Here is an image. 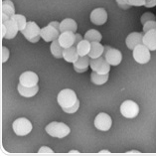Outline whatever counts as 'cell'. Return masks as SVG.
Listing matches in <instances>:
<instances>
[{
    "instance_id": "1",
    "label": "cell",
    "mask_w": 156,
    "mask_h": 156,
    "mask_svg": "<svg viewBox=\"0 0 156 156\" xmlns=\"http://www.w3.org/2000/svg\"><path fill=\"white\" fill-rule=\"evenodd\" d=\"M57 101L67 113H75L80 108V101L78 100L77 94L70 89L61 90L57 97Z\"/></svg>"
},
{
    "instance_id": "2",
    "label": "cell",
    "mask_w": 156,
    "mask_h": 156,
    "mask_svg": "<svg viewBox=\"0 0 156 156\" xmlns=\"http://www.w3.org/2000/svg\"><path fill=\"white\" fill-rule=\"evenodd\" d=\"M46 132L56 138H64L70 134L71 129L66 123L53 121L46 126Z\"/></svg>"
},
{
    "instance_id": "3",
    "label": "cell",
    "mask_w": 156,
    "mask_h": 156,
    "mask_svg": "<svg viewBox=\"0 0 156 156\" xmlns=\"http://www.w3.org/2000/svg\"><path fill=\"white\" fill-rule=\"evenodd\" d=\"M60 34V23L57 21H53L48 26L41 29V37L46 42H53L58 39Z\"/></svg>"
},
{
    "instance_id": "4",
    "label": "cell",
    "mask_w": 156,
    "mask_h": 156,
    "mask_svg": "<svg viewBox=\"0 0 156 156\" xmlns=\"http://www.w3.org/2000/svg\"><path fill=\"white\" fill-rule=\"evenodd\" d=\"M21 33L23 36L31 43H37L41 38V29L35 22L29 21L27 22L26 27L22 30Z\"/></svg>"
},
{
    "instance_id": "5",
    "label": "cell",
    "mask_w": 156,
    "mask_h": 156,
    "mask_svg": "<svg viewBox=\"0 0 156 156\" xmlns=\"http://www.w3.org/2000/svg\"><path fill=\"white\" fill-rule=\"evenodd\" d=\"M32 123L30 122V120L25 119V117L17 119L13 122V130L19 136H25L29 134L32 131Z\"/></svg>"
},
{
    "instance_id": "6",
    "label": "cell",
    "mask_w": 156,
    "mask_h": 156,
    "mask_svg": "<svg viewBox=\"0 0 156 156\" xmlns=\"http://www.w3.org/2000/svg\"><path fill=\"white\" fill-rule=\"evenodd\" d=\"M120 112L126 119H134L139 113V106L133 101H125L120 105Z\"/></svg>"
},
{
    "instance_id": "7",
    "label": "cell",
    "mask_w": 156,
    "mask_h": 156,
    "mask_svg": "<svg viewBox=\"0 0 156 156\" xmlns=\"http://www.w3.org/2000/svg\"><path fill=\"white\" fill-rule=\"evenodd\" d=\"M133 58L139 64H147L151 59L150 50L144 44H140L133 49Z\"/></svg>"
},
{
    "instance_id": "8",
    "label": "cell",
    "mask_w": 156,
    "mask_h": 156,
    "mask_svg": "<svg viewBox=\"0 0 156 156\" xmlns=\"http://www.w3.org/2000/svg\"><path fill=\"white\" fill-rule=\"evenodd\" d=\"M90 67L94 72H97L98 74H108L110 71V65L108 61L105 60L104 56L97 59H90Z\"/></svg>"
},
{
    "instance_id": "9",
    "label": "cell",
    "mask_w": 156,
    "mask_h": 156,
    "mask_svg": "<svg viewBox=\"0 0 156 156\" xmlns=\"http://www.w3.org/2000/svg\"><path fill=\"white\" fill-rule=\"evenodd\" d=\"M104 57L109 63L110 66H119V65L121 63V60H122L121 52L117 50V49L112 48L109 46L105 47Z\"/></svg>"
},
{
    "instance_id": "10",
    "label": "cell",
    "mask_w": 156,
    "mask_h": 156,
    "mask_svg": "<svg viewBox=\"0 0 156 156\" xmlns=\"http://www.w3.org/2000/svg\"><path fill=\"white\" fill-rule=\"evenodd\" d=\"M112 119L108 113L101 112L94 119V126L101 131H108L112 127Z\"/></svg>"
},
{
    "instance_id": "11",
    "label": "cell",
    "mask_w": 156,
    "mask_h": 156,
    "mask_svg": "<svg viewBox=\"0 0 156 156\" xmlns=\"http://www.w3.org/2000/svg\"><path fill=\"white\" fill-rule=\"evenodd\" d=\"M38 81H39L38 76L34 73V72H30V71L24 72V73L20 76V78H19V83L27 87H33L37 86Z\"/></svg>"
},
{
    "instance_id": "12",
    "label": "cell",
    "mask_w": 156,
    "mask_h": 156,
    "mask_svg": "<svg viewBox=\"0 0 156 156\" xmlns=\"http://www.w3.org/2000/svg\"><path fill=\"white\" fill-rule=\"evenodd\" d=\"M58 40L60 42L61 46H62L64 49L70 48L72 46H74L76 43V34L73 31L61 32Z\"/></svg>"
},
{
    "instance_id": "13",
    "label": "cell",
    "mask_w": 156,
    "mask_h": 156,
    "mask_svg": "<svg viewBox=\"0 0 156 156\" xmlns=\"http://www.w3.org/2000/svg\"><path fill=\"white\" fill-rule=\"evenodd\" d=\"M108 20V13L104 8H97L90 13V21L96 25H104Z\"/></svg>"
},
{
    "instance_id": "14",
    "label": "cell",
    "mask_w": 156,
    "mask_h": 156,
    "mask_svg": "<svg viewBox=\"0 0 156 156\" xmlns=\"http://www.w3.org/2000/svg\"><path fill=\"white\" fill-rule=\"evenodd\" d=\"M143 33H139V32H133L130 33L129 35L126 37V46L129 50H132L134 49L136 46H138L140 44H143Z\"/></svg>"
},
{
    "instance_id": "15",
    "label": "cell",
    "mask_w": 156,
    "mask_h": 156,
    "mask_svg": "<svg viewBox=\"0 0 156 156\" xmlns=\"http://www.w3.org/2000/svg\"><path fill=\"white\" fill-rule=\"evenodd\" d=\"M143 44L150 51H156V30H150L143 35Z\"/></svg>"
},
{
    "instance_id": "16",
    "label": "cell",
    "mask_w": 156,
    "mask_h": 156,
    "mask_svg": "<svg viewBox=\"0 0 156 156\" xmlns=\"http://www.w3.org/2000/svg\"><path fill=\"white\" fill-rule=\"evenodd\" d=\"M90 58L87 56H81L78 59L77 62L74 63V69L78 73H85L89 69V66L90 64Z\"/></svg>"
},
{
    "instance_id": "17",
    "label": "cell",
    "mask_w": 156,
    "mask_h": 156,
    "mask_svg": "<svg viewBox=\"0 0 156 156\" xmlns=\"http://www.w3.org/2000/svg\"><path fill=\"white\" fill-rule=\"evenodd\" d=\"M63 58L69 63H75L77 62L78 59L80 58V56L78 54V51H77V47L75 46H72L70 48H66L64 49L63 51Z\"/></svg>"
},
{
    "instance_id": "18",
    "label": "cell",
    "mask_w": 156,
    "mask_h": 156,
    "mask_svg": "<svg viewBox=\"0 0 156 156\" xmlns=\"http://www.w3.org/2000/svg\"><path fill=\"white\" fill-rule=\"evenodd\" d=\"M1 23H4L6 26V36H5L6 39H13V38H15L19 29L18 26L12 19H9V20H7L5 22H1Z\"/></svg>"
},
{
    "instance_id": "19",
    "label": "cell",
    "mask_w": 156,
    "mask_h": 156,
    "mask_svg": "<svg viewBox=\"0 0 156 156\" xmlns=\"http://www.w3.org/2000/svg\"><path fill=\"white\" fill-rule=\"evenodd\" d=\"M105 53V46L100 43V42H92V47L89 53V57L90 59H97L104 56Z\"/></svg>"
},
{
    "instance_id": "20",
    "label": "cell",
    "mask_w": 156,
    "mask_h": 156,
    "mask_svg": "<svg viewBox=\"0 0 156 156\" xmlns=\"http://www.w3.org/2000/svg\"><path fill=\"white\" fill-rule=\"evenodd\" d=\"M78 29V24L76 23V21L74 19L71 18H67L64 19V20L60 23V31L61 32H65V31H73V32H77Z\"/></svg>"
},
{
    "instance_id": "21",
    "label": "cell",
    "mask_w": 156,
    "mask_h": 156,
    "mask_svg": "<svg viewBox=\"0 0 156 156\" xmlns=\"http://www.w3.org/2000/svg\"><path fill=\"white\" fill-rule=\"evenodd\" d=\"M17 90H18L19 94H20L22 97L32 98L38 93V90H39V87L35 86L33 87H24L23 85H21V83H19V85L17 87Z\"/></svg>"
},
{
    "instance_id": "22",
    "label": "cell",
    "mask_w": 156,
    "mask_h": 156,
    "mask_svg": "<svg viewBox=\"0 0 156 156\" xmlns=\"http://www.w3.org/2000/svg\"><path fill=\"white\" fill-rule=\"evenodd\" d=\"M1 14L11 18L15 15V7L11 0H3L1 3Z\"/></svg>"
},
{
    "instance_id": "23",
    "label": "cell",
    "mask_w": 156,
    "mask_h": 156,
    "mask_svg": "<svg viewBox=\"0 0 156 156\" xmlns=\"http://www.w3.org/2000/svg\"><path fill=\"white\" fill-rule=\"evenodd\" d=\"M77 51L79 56H87L90 51V47H92V43L87 39H83L80 43L77 45Z\"/></svg>"
},
{
    "instance_id": "24",
    "label": "cell",
    "mask_w": 156,
    "mask_h": 156,
    "mask_svg": "<svg viewBox=\"0 0 156 156\" xmlns=\"http://www.w3.org/2000/svg\"><path fill=\"white\" fill-rule=\"evenodd\" d=\"M50 50L52 55L55 57L57 59H60V58H63V51H64V48L61 46L60 42L58 39H56L52 42L51 44V47H50Z\"/></svg>"
},
{
    "instance_id": "25",
    "label": "cell",
    "mask_w": 156,
    "mask_h": 156,
    "mask_svg": "<svg viewBox=\"0 0 156 156\" xmlns=\"http://www.w3.org/2000/svg\"><path fill=\"white\" fill-rule=\"evenodd\" d=\"M108 74H105V75H102V74H98L97 72H94L90 74V80L92 82L94 83V85H98V86H101V85H104L106 82L108 81Z\"/></svg>"
},
{
    "instance_id": "26",
    "label": "cell",
    "mask_w": 156,
    "mask_h": 156,
    "mask_svg": "<svg viewBox=\"0 0 156 156\" xmlns=\"http://www.w3.org/2000/svg\"><path fill=\"white\" fill-rule=\"evenodd\" d=\"M85 39L90 41V43H92V42H101L102 39V36L100 32L97 31V30L90 29L85 34Z\"/></svg>"
},
{
    "instance_id": "27",
    "label": "cell",
    "mask_w": 156,
    "mask_h": 156,
    "mask_svg": "<svg viewBox=\"0 0 156 156\" xmlns=\"http://www.w3.org/2000/svg\"><path fill=\"white\" fill-rule=\"evenodd\" d=\"M11 19L16 23V25L18 26V29L19 31H22L27 25V21H26V17L23 16V15H20V14H15L13 15Z\"/></svg>"
},
{
    "instance_id": "28",
    "label": "cell",
    "mask_w": 156,
    "mask_h": 156,
    "mask_svg": "<svg viewBox=\"0 0 156 156\" xmlns=\"http://www.w3.org/2000/svg\"><path fill=\"white\" fill-rule=\"evenodd\" d=\"M151 20H156V17H155V15L153 13H150V12L144 13L141 16V18H140V21H141L142 25L145 24L146 22H148V21H151Z\"/></svg>"
},
{
    "instance_id": "29",
    "label": "cell",
    "mask_w": 156,
    "mask_h": 156,
    "mask_svg": "<svg viewBox=\"0 0 156 156\" xmlns=\"http://www.w3.org/2000/svg\"><path fill=\"white\" fill-rule=\"evenodd\" d=\"M156 30V21L155 20H151L146 22L145 24H143V32L146 33L150 30Z\"/></svg>"
},
{
    "instance_id": "30",
    "label": "cell",
    "mask_w": 156,
    "mask_h": 156,
    "mask_svg": "<svg viewBox=\"0 0 156 156\" xmlns=\"http://www.w3.org/2000/svg\"><path fill=\"white\" fill-rule=\"evenodd\" d=\"M9 50L6 47H2L1 48V63H5L9 58Z\"/></svg>"
},
{
    "instance_id": "31",
    "label": "cell",
    "mask_w": 156,
    "mask_h": 156,
    "mask_svg": "<svg viewBox=\"0 0 156 156\" xmlns=\"http://www.w3.org/2000/svg\"><path fill=\"white\" fill-rule=\"evenodd\" d=\"M116 3H117V5H119L120 8H122L124 10H126V9H129L131 7V5L129 4V2H128V0H115Z\"/></svg>"
},
{
    "instance_id": "32",
    "label": "cell",
    "mask_w": 156,
    "mask_h": 156,
    "mask_svg": "<svg viewBox=\"0 0 156 156\" xmlns=\"http://www.w3.org/2000/svg\"><path fill=\"white\" fill-rule=\"evenodd\" d=\"M128 2L131 6H136V7L145 5V0H128Z\"/></svg>"
},
{
    "instance_id": "33",
    "label": "cell",
    "mask_w": 156,
    "mask_h": 156,
    "mask_svg": "<svg viewBox=\"0 0 156 156\" xmlns=\"http://www.w3.org/2000/svg\"><path fill=\"white\" fill-rule=\"evenodd\" d=\"M147 8H152V7L156 6V0H145V5Z\"/></svg>"
},
{
    "instance_id": "34",
    "label": "cell",
    "mask_w": 156,
    "mask_h": 156,
    "mask_svg": "<svg viewBox=\"0 0 156 156\" xmlns=\"http://www.w3.org/2000/svg\"><path fill=\"white\" fill-rule=\"evenodd\" d=\"M40 153H53V150L51 149L50 147H47V146H42L40 149H39Z\"/></svg>"
},
{
    "instance_id": "35",
    "label": "cell",
    "mask_w": 156,
    "mask_h": 156,
    "mask_svg": "<svg viewBox=\"0 0 156 156\" xmlns=\"http://www.w3.org/2000/svg\"><path fill=\"white\" fill-rule=\"evenodd\" d=\"M6 36V26L4 23H1V38H5Z\"/></svg>"
},
{
    "instance_id": "36",
    "label": "cell",
    "mask_w": 156,
    "mask_h": 156,
    "mask_svg": "<svg viewBox=\"0 0 156 156\" xmlns=\"http://www.w3.org/2000/svg\"><path fill=\"white\" fill-rule=\"evenodd\" d=\"M82 40H83V38H82V35H81V34H76V43H75V46H77V45H78Z\"/></svg>"
},
{
    "instance_id": "37",
    "label": "cell",
    "mask_w": 156,
    "mask_h": 156,
    "mask_svg": "<svg viewBox=\"0 0 156 156\" xmlns=\"http://www.w3.org/2000/svg\"><path fill=\"white\" fill-rule=\"evenodd\" d=\"M130 153H138L139 151H137V150H132V151H129Z\"/></svg>"
},
{
    "instance_id": "38",
    "label": "cell",
    "mask_w": 156,
    "mask_h": 156,
    "mask_svg": "<svg viewBox=\"0 0 156 156\" xmlns=\"http://www.w3.org/2000/svg\"><path fill=\"white\" fill-rule=\"evenodd\" d=\"M78 152H79V151H77V150H72V151H71V153H78Z\"/></svg>"
},
{
    "instance_id": "39",
    "label": "cell",
    "mask_w": 156,
    "mask_h": 156,
    "mask_svg": "<svg viewBox=\"0 0 156 156\" xmlns=\"http://www.w3.org/2000/svg\"><path fill=\"white\" fill-rule=\"evenodd\" d=\"M101 153H105H105H108L109 151H108V150H102V151H101Z\"/></svg>"
}]
</instances>
